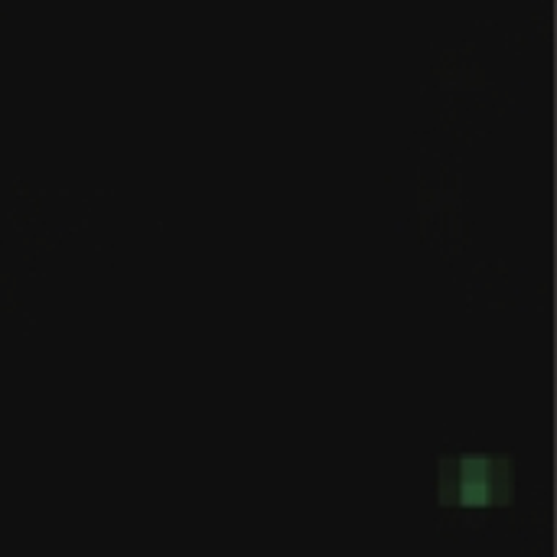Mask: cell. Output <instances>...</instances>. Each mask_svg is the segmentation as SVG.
<instances>
[{
	"label": "cell",
	"instance_id": "1",
	"mask_svg": "<svg viewBox=\"0 0 557 557\" xmlns=\"http://www.w3.org/2000/svg\"><path fill=\"white\" fill-rule=\"evenodd\" d=\"M457 499L463 506H490L499 503V480H496V467L490 460H463L460 463V476H457Z\"/></svg>",
	"mask_w": 557,
	"mask_h": 557
}]
</instances>
